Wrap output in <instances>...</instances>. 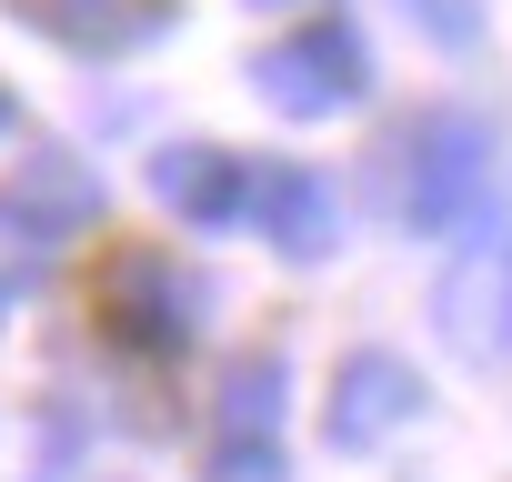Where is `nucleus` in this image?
<instances>
[{
	"mask_svg": "<svg viewBox=\"0 0 512 482\" xmlns=\"http://www.w3.org/2000/svg\"><path fill=\"white\" fill-rule=\"evenodd\" d=\"M472 191H482V121L432 111V121L412 131V191H402V211H412L422 231H442V221H462Z\"/></svg>",
	"mask_w": 512,
	"mask_h": 482,
	"instance_id": "nucleus-1",
	"label": "nucleus"
},
{
	"mask_svg": "<svg viewBox=\"0 0 512 482\" xmlns=\"http://www.w3.org/2000/svg\"><path fill=\"white\" fill-rule=\"evenodd\" d=\"M262 91H272L282 111H342V101H362V41H352L342 21H322V31L262 51Z\"/></svg>",
	"mask_w": 512,
	"mask_h": 482,
	"instance_id": "nucleus-2",
	"label": "nucleus"
},
{
	"mask_svg": "<svg viewBox=\"0 0 512 482\" xmlns=\"http://www.w3.org/2000/svg\"><path fill=\"white\" fill-rule=\"evenodd\" d=\"M442 322H452L462 352H502V342H512V241L472 252V262L442 282Z\"/></svg>",
	"mask_w": 512,
	"mask_h": 482,
	"instance_id": "nucleus-3",
	"label": "nucleus"
},
{
	"mask_svg": "<svg viewBox=\"0 0 512 482\" xmlns=\"http://www.w3.org/2000/svg\"><path fill=\"white\" fill-rule=\"evenodd\" d=\"M402 412H412V372H402V362H352V372H342L332 432H342V442H372V432L402 422Z\"/></svg>",
	"mask_w": 512,
	"mask_h": 482,
	"instance_id": "nucleus-4",
	"label": "nucleus"
},
{
	"mask_svg": "<svg viewBox=\"0 0 512 482\" xmlns=\"http://www.w3.org/2000/svg\"><path fill=\"white\" fill-rule=\"evenodd\" d=\"M161 191H171L181 211H201V221L241 211V171H231L221 151H171V161H161Z\"/></svg>",
	"mask_w": 512,
	"mask_h": 482,
	"instance_id": "nucleus-5",
	"label": "nucleus"
},
{
	"mask_svg": "<svg viewBox=\"0 0 512 482\" xmlns=\"http://www.w3.org/2000/svg\"><path fill=\"white\" fill-rule=\"evenodd\" d=\"M272 221L292 231V252H322V241H332V201H322V181H312V171H282V181H272Z\"/></svg>",
	"mask_w": 512,
	"mask_h": 482,
	"instance_id": "nucleus-6",
	"label": "nucleus"
},
{
	"mask_svg": "<svg viewBox=\"0 0 512 482\" xmlns=\"http://www.w3.org/2000/svg\"><path fill=\"white\" fill-rule=\"evenodd\" d=\"M51 21H61L71 41H131V31L151 21V0H51Z\"/></svg>",
	"mask_w": 512,
	"mask_h": 482,
	"instance_id": "nucleus-7",
	"label": "nucleus"
},
{
	"mask_svg": "<svg viewBox=\"0 0 512 482\" xmlns=\"http://www.w3.org/2000/svg\"><path fill=\"white\" fill-rule=\"evenodd\" d=\"M402 11L442 41V51H462V41H482V0H402Z\"/></svg>",
	"mask_w": 512,
	"mask_h": 482,
	"instance_id": "nucleus-8",
	"label": "nucleus"
},
{
	"mask_svg": "<svg viewBox=\"0 0 512 482\" xmlns=\"http://www.w3.org/2000/svg\"><path fill=\"white\" fill-rule=\"evenodd\" d=\"M251 11H292V0H251Z\"/></svg>",
	"mask_w": 512,
	"mask_h": 482,
	"instance_id": "nucleus-9",
	"label": "nucleus"
},
{
	"mask_svg": "<svg viewBox=\"0 0 512 482\" xmlns=\"http://www.w3.org/2000/svg\"><path fill=\"white\" fill-rule=\"evenodd\" d=\"M0 121H11V101H0Z\"/></svg>",
	"mask_w": 512,
	"mask_h": 482,
	"instance_id": "nucleus-10",
	"label": "nucleus"
}]
</instances>
